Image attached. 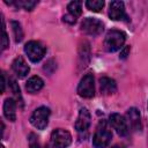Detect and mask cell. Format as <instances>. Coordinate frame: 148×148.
Instances as JSON below:
<instances>
[{"label":"cell","mask_w":148,"mask_h":148,"mask_svg":"<svg viewBox=\"0 0 148 148\" xmlns=\"http://www.w3.org/2000/svg\"><path fill=\"white\" fill-rule=\"evenodd\" d=\"M3 114L5 117L10 120H16V101L14 98H7L3 103Z\"/></svg>","instance_id":"14"},{"label":"cell","mask_w":148,"mask_h":148,"mask_svg":"<svg viewBox=\"0 0 148 148\" xmlns=\"http://www.w3.org/2000/svg\"><path fill=\"white\" fill-rule=\"evenodd\" d=\"M112 132L109 126V124L104 120L99 121V124L96 127L94 138H92V145L95 148H106L111 141Z\"/></svg>","instance_id":"1"},{"label":"cell","mask_w":148,"mask_h":148,"mask_svg":"<svg viewBox=\"0 0 148 148\" xmlns=\"http://www.w3.org/2000/svg\"><path fill=\"white\" fill-rule=\"evenodd\" d=\"M126 40V35L120 30H110L108 31L104 39V47L108 52H116L121 50Z\"/></svg>","instance_id":"2"},{"label":"cell","mask_w":148,"mask_h":148,"mask_svg":"<svg viewBox=\"0 0 148 148\" xmlns=\"http://www.w3.org/2000/svg\"><path fill=\"white\" fill-rule=\"evenodd\" d=\"M29 148H40L38 138L34 133H30V135H29Z\"/></svg>","instance_id":"21"},{"label":"cell","mask_w":148,"mask_h":148,"mask_svg":"<svg viewBox=\"0 0 148 148\" xmlns=\"http://www.w3.org/2000/svg\"><path fill=\"white\" fill-rule=\"evenodd\" d=\"M8 36H7V32L5 30V24H3V20H2V50L7 49L8 46Z\"/></svg>","instance_id":"22"},{"label":"cell","mask_w":148,"mask_h":148,"mask_svg":"<svg viewBox=\"0 0 148 148\" xmlns=\"http://www.w3.org/2000/svg\"><path fill=\"white\" fill-rule=\"evenodd\" d=\"M12 27H13V31H14V37H15V42H21L23 38V32L21 29V25L18 22L13 21L12 22Z\"/></svg>","instance_id":"19"},{"label":"cell","mask_w":148,"mask_h":148,"mask_svg":"<svg viewBox=\"0 0 148 148\" xmlns=\"http://www.w3.org/2000/svg\"><path fill=\"white\" fill-rule=\"evenodd\" d=\"M112 148H125L124 146H120V145H116V146H113Z\"/></svg>","instance_id":"26"},{"label":"cell","mask_w":148,"mask_h":148,"mask_svg":"<svg viewBox=\"0 0 148 148\" xmlns=\"http://www.w3.org/2000/svg\"><path fill=\"white\" fill-rule=\"evenodd\" d=\"M103 23L102 21L94 18V17H87L81 23V30L90 36H97L103 31Z\"/></svg>","instance_id":"7"},{"label":"cell","mask_w":148,"mask_h":148,"mask_svg":"<svg viewBox=\"0 0 148 148\" xmlns=\"http://www.w3.org/2000/svg\"><path fill=\"white\" fill-rule=\"evenodd\" d=\"M103 6H104L103 0H88V1H86V7L92 12H99L103 8Z\"/></svg>","instance_id":"18"},{"label":"cell","mask_w":148,"mask_h":148,"mask_svg":"<svg viewBox=\"0 0 148 148\" xmlns=\"http://www.w3.org/2000/svg\"><path fill=\"white\" fill-rule=\"evenodd\" d=\"M43 86H44V81L39 76H31L25 84V89L30 94H36L43 88Z\"/></svg>","instance_id":"15"},{"label":"cell","mask_w":148,"mask_h":148,"mask_svg":"<svg viewBox=\"0 0 148 148\" xmlns=\"http://www.w3.org/2000/svg\"><path fill=\"white\" fill-rule=\"evenodd\" d=\"M62 20H64V22H68V23H71V24H73V23L76 22V18L72 17L71 15H66V16H64Z\"/></svg>","instance_id":"24"},{"label":"cell","mask_w":148,"mask_h":148,"mask_svg":"<svg viewBox=\"0 0 148 148\" xmlns=\"http://www.w3.org/2000/svg\"><path fill=\"white\" fill-rule=\"evenodd\" d=\"M9 82H10V86H12V90H13V92H14V96H15V98H16V102H22V97H21V91H20V87L17 86V83H16V81L15 80H9Z\"/></svg>","instance_id":"20"},{"label":"cell","mask_w":148,"mask_h":148,"mask_svg":"<svg viewBox=\"0 0 148 148\" xmlns=\"http://www.w3.org/2000/svg\"><path fill=\"white\" fill-rule=\"evenodd\" d=\"M126 121L128 125V128L131 127L132 131L138 132L141 130V120H140V113L138 109L131 108L126 112Z\"/></svg>","instance_id":"11"},{"label":"cell","mask_w":148,"mask_h":148,"mask_svg":"<svg viewBox=\"0 0 148 148\" xmlns=\"http://www.w3.org/2000/svg\"><path fill=\"white\" fill-rule=\"evenodd\" d=\"M109 16L113 21H120L127 18L125 13V6L123 1H111L109 6Z\"/></svg>","instance_id":"9"},{"label":"cell","mask_w":148,"mask_h":148,"mask_svg":"<svg viewBox=\"0 0 148 148\" xmlns=\"http://www.w3.org/2000/svg\"><path fill=\"white\" fill-rule=\"evenodd\" d=\"M77 94L81 97L84 98H91L95 95V83H94V76L92 74H86L79 86H77Z\"/></svg>","instance_id":"6"},{"label":"cell","mask_w":148,"mask_h":148,"mask_svg":"<svg viewBox=\"0 0 148 148\" xmlns=\"http://www.w3.org/2000/svg\"><path fill=\"white\" fill-rule=\"evenodd\" d=\"M147 106H148V105H147Z\"/></svg>","instance_id":"28"},{"label":"cell","mask_w":148,"mask_h":148,"mask_svg":"<svg viewBox=\"0 0 148 148\" xmlns=\"http://www.w3.org/2000/svg\"><path fill=\"white\" fill-rule=\"evenodd\" d=\"M109 123L110 125L112 126V128L117 132L118 135L120 136H125L127 133H128V125H127V121L126 119L120 116L119 113H111L110 117H109Z\"/></svg>","instance_id":"8"},{"label":"cell","mask_w":148,"mask_h":148,"mask_svg":"<svg viewBox=\"0 0 148 148\" xmlns=\"http://www.w3.org/2000/svg\"><path fill=\"white\" fill-rule=\"evenodd\" d=\"M7 3H14L16 7H22L25 10H31L36 5L37 1H31V0H16V1H12V2H7Z\"/></svg>","instance_id":"17"},{"label":"cell","mask_w":148,"mask_h":148,"mask_svg":"<svg viewBox=\"0 0 148 148\" xmlns=\"http://www.w3.org/2000/svg\"><path fill=\"white\" fill-rule=\"evenodd\" d=\"M68 15L74 18H77L82 13V1H72L67 6Z\"/></svg>","instance_id":"16"},{"label":"cell","mask_w":148,"mask_h":148,"mask_svg":"<svg viewBox=\"0 0 148 148\" xmlns=\"http://www.w3.org/2000/svg\"><path fill=\"white\" fill-rule=\"evenodd\" d=\"M90 123H91L90 112H89L86 108L80 109L77 119H76V121H75V130H76L77 132H84V131H87V130L89 128Z\"/></svg>","instance_id":"10"},{"label":"cell","mask_w":148,"mask_h":148,"mask_svg":"<svg viewBox=\"0 0 148 148\" xmlns=\"http://www.w3.org/2000/svg\"><path fill=\"white\" fill-rule=\"evenodd\" d=\"M50 109L46 106H40L34 111L30 117V123L37 130H44L49 124Z\"/></svg>","instance_id":"4"},{"label":"cell","mask_w":148,"mask_h":148,"mask_svg":"<svg viewBox=\"0 0 148 148\" xmlns=\"http://www.w3.org/2000/svg\"><path fill=\"white\" fill-rule=\"evenodd\" d=\"M99 88H101V92L103 95H112L117 90V84L113 79L103 76L99 79Z\"/></svg>","instance_id":"13"},{"label":"cell","mask_w":148,"mask_h":148,"mask_svg":"<svg viewBox=\"0 0 148 148\" xmlns=\"http://www.w3.org/2000/svg\"><path fill=\"white\" fill-rule=\"evenodd\" d=\"M72 142V135L68 131L57 128L51 133L50 147L51 148H67Z\"/></svg>","instance_id":"3"},{"label":"cell","mask_w":148,"mask_h":148,"mask_svg":"<svg viewBox=\"0 0 148 148\" xmlns=\"http://www.w3.org/2000/svg\"><path fill=\"white\" fill-rule=\"evenodd\" d=\"M5 84H6V81H5V75L2 74V89H1V91H2V92L5 91Z\"/></svg>","instance_id":"25"},{"label":"cell","mask_w":148,"mask_h":148,"mask_svg":"<svg viewBox=\"0 0 148 148\" xmlns=\"http://www.w3.org/2000/svg\"><path fill=\"white\" fill-rule=\"evenodd\" d=\"M128 52H130V46H125L123 50H120V56H119V58H120V59H125V58L127 57Z\"/></svg>","instance_id":"23"},{"label":"cell","mask_w":148,"mask_h":148,"mask_svg":"<svg viewBox=\"0 0 148 148\" xmlns=\"http://www.w3.org/2000/svg\"><path fill=\"white\" fill-rule=\"evenodd\" d=\"M12 68L14 71V73L20 77V79H23L28 75L30 68L28 66V64L25 62V60L22 58V57H17L14 59L13 64H12Z\"/></svg>","instance_id":"12"},{"label":"cell","mask_w":148,"mask_h":148,"mask_svg":"<svg viewBox=\"0 0 148 148\" xmlns=\"http://www.w3.org/2000/svg\"><path fill=\"white\" fill-rule=\"evenodd\" d=\"M1 148H5V147H3V146H1Z\"/></svg>","instance_id":"27"},{"label":"cell","mask_w":148,"mask_h":148,"mask_svg":"<svg viewBox=\"0 0 148 148\" xmlns=\"http://www.w3.org/2000/svg\"><path fill=\"white\" fill-rule=\"evenodd\" d=\"M45 47L37 40H30L24 46V52L32 62H38L45 54Z\"/></svg>","instance_id":"5"}]
</instances>
